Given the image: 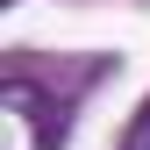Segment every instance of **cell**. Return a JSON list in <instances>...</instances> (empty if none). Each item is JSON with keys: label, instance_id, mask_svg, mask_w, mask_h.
<instances>
[{"label": "cell", "instance_id": "6da1fadb", "mask_svg": "<svg viewBox=\"0 0 150 150\" xmlns=\"http://www.w3.org/2000/svg\"><path fill=\"white\" fill-rule=\"evenodd\" d=\"M122 150H150V100L129 115V129H122Z\"/></svg>", "mask_w": 150, "mask_h": 150}]
</instances>
